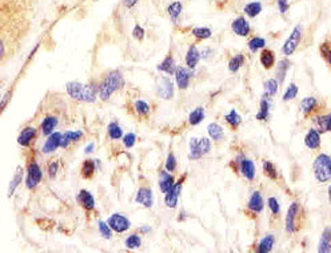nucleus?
I'll use <instances>...</instances> for the list:
<instances>
[{
	"label": "nucleus",
	"instance_id": "e2e57ef3",
	"mask_svg": "<svg viewBox=\"0 0 331 253\" xmlns=\"http://www.w3.org/2000/svg\"><path fill=\"white\" fill-rule=\"evenodd\" d=\"M94 146H94V142H90V144L84 148V152H86V154H91L92 150H94Z\"/></svg>",
	"mask_w": 331,
	"mask_h": 253
},
{
	"label": "nucleus",
	"instance_id": "c03bdc74",
	"mask_svg": "<svg viewBox=\"0 0 331 253\" xmlns=\"http://www.w3.org/2000/svg\"><path fill=\"white\" fill-rule=\"evenodd\" d=\"M263 170H264V174L267 176V178H270L271 180H276L278 178V170H276L275 166L272 164L271 162H263Z\"/></svg>",
	"mask_w": 331,
	"mask_h": 253
},
{
	"label": "nucleus",
	"instance_id": "052dcab7",
	"mask_svg": "<svg viewBox=\"0 0 331 253\" xmlns=\"http://www.w3.org/2000/svg\"><path fill=\"white\" fill-rule=\"evenodd\" d=\"M138 3H139V0H123V4L126 8L135 7Z\"/></svg>",
	"mask_w": 331,
	"mask_h": 253
},
{
	"label": "nucleus",
	"instance_id": "39448f33",
	"mask_svg": "<svg viewBox=\"0 0 331 253\" xmlns=\"http://www.w3.org/2000/svg\"><path fill=\"white\" fill-rule=\"evenodd\" d=\"M42 176H43V172H42V168L36 162H32L30 166H28V172H27V178H26V186H27L28 190H34L38 186L40 182H42Z\"/></svg>",
	"mask_w": 331,
	"mask_h": 253
},
{
	"label": "nucleus",
	"instance_id": "4d7b16f0",
	"mask_svg": "<svg viewBox=\"0 0 331 253\" xmlns=\"http://www.w3.org/2000/svg\"><path fill=\"white\" fill-rule=\"evenodd\" d=\"M58 170H59V164L56 162H52L50 166H48V174H50V178H55L56 174H58Z\"/></svg>",
	"mask_w": 331,
	"mask_h": 253
},
{
	"label": "nucleus",
	"instance_id": "f257e3e1",
	"mask_svg": "<svg viewBox=\"0 0 331 253\" xmlns=\"http://www.w3.org/2000/svg\"><path fill=\"white\" fill-rule=\"evenodd\" d=\"M124 86L123 75L119 71H111L99 86V98L103 102L110 99V96Z\"/></svg>",
	"mask_w": 331,
	"mask_h": 253
},
{
	"label": "nucleus",
	"instance_id": "0eeeda50",
	"mask_svg": "<svg viewBox=\"0 0 331 253\" xmlns=\"http://www.w3.org/2000/svg\"><path fill=\"white\" fill-rule=\"evenodd\" d=\"M300 212L299 202H294L288 206L287 214H286V232L287 234H294L296 230V218Z\"/></svg>",
	"mask_w": 331,
	"mask_h": 253
},
{
	"label": "nucleus",
	"instance_id": "a18cd8bd",
	"mask_svg": "<svg viewBox=\"0 0 331 253\" xmlns=\"http://www.w3.org/2000/svg\"><path fill=\"white\" fill-rule=\"evenodd\" d=\"M124 244H126L128 250H136V248H139V246H142V238H140V236L134 234L126 238V242H124Z\"/></svg>",
	"mask_w": 331,
	"mask_h": 253
},
{
	"label": "nucleus",
	"instance_id": "72a5a7b5",
	"mask_svg": "<svg viewBox=\"0 0 331 253\" xmlns=\"http://www.w3.org/2000/svg\"><path fill=\"white\" fill-rule=\"evenodd\" d=\"M288 68H290V60L288 59H282L278 63V70H276V78L279 83H283L286 79V74H287Z\"/></svg>",
	"mask_w": 331,
	"mask_h": 253
},
{
	"label": "nucleus",
	"instance_id": "4468645a",
	"mask_svg": "<svg viewBox=\"0 0 331 253\" xmlns=\"http://www.w3.org/2000/svg\"><path fill=\"white\" fill-rule=\"evenodd\" d=\"M62 138L63 134L60 132H54L48 136V138L46 140V144L43 146V154H52L54 150H56L62 144Z\"/></svg>",
	"mask_w": 331,
	"mask_h": 253
},
{
	"label": "nucleus",
	"instance_id": "ddd939ff",
	"mask_svg": "<svg viewBox=\"0 0 331 253\" xmlns=\"http://www.w3.org/2000/svg\"><path fill=\"white\" fill-rule=\"evenodd\" d=\"M135 202L138 204H142L146 208H151L152 204H154V196H152V190L147 186H142L138 190V194H136Z\"/></svg>",
	"mask_w": 331,
	"mask_h": 253
},
{
	"label": "nucleus",
	"instance_id": "58836bf2",
	"mask_svg": "<svg viewBox=\"0 0 331 253\" xmlns=\"http://www.w3.org/2000/svg\"><path fill=\"white\" fill-rule=\"evenodd\" d=\"M244 64V56L242 54L239 55H235L232 58L230 62H228V71L232 72V74H235V72L239 71V68L242 67Z\"/></svg>",
	"mask_w": 331,
	"mask_h": 253
},
{
	"label": "nucleus",
	"instance_id": "7c9ffc66",
	"mask_svg": "<svg viewBox=\"0 0 331 253\" xmlns=\"http://www.w3.org/2000/svg\"><path fill=\"white\" fill-rule=\"evenodd\" d=\"M58 126V118L55 116H47L46 119L43 120L42 123V134H46V136H50L51 134H54V130Z\"/></svg>",
	"mask_w": 331,
	"mask_h": 253
},
{
	"label": "nucleus",
	"instance_id": "9d476101",
	"mask_svg": "<svg viewBox=\"0 0 331 253\" xmlns=\"http://www.w3.org/2000/svg\"><path fill=\"white\" fill-rule=\"evenodd\" d=\"M231 30L235 35L246 38V36L250 35V32H251V26H250V23L246 20L244 16H238L231 23Z\"/></svg>",
	"mask_w": 331,
	"mask_h": 253
},
{
	"label": "nucleus",
	"instance_id": "f3484780",
	"mask_svg": "<svg viewBox=\"0 0 331 253\" xmlns=\"http://www.w3.org/2000/svg\"><path fill=\"white\" fill-rule=\"evenodd\" d=\"M314 124L316 126V130L320 134H326V132H331V114L316 116L315 119H314Z\"/></svg>",
	"mask_w": 331,
	"mask_h": 253
},
{
	"label": "nucleus",
	"instance_id": "c9c22d12",
	"mask_svg": "<svg viewBox=\"0 0 331 253\" xmlns=\"http://www.w3.org/2000/svg\"><path fill=\"white\" fill-rule=\"evenodd\" d=\"M268 115H270V102L267 99H262L260 100V110L255 118L260 122H266L268 119Z\"/></svg>",
	"mask_w": 331,
	"mask_h": 253
},
{
	"label": "nucleus",
	"instance_id": "5701e85b",
	"mask_svg": "<svg viewBox=\"0 0 331 253\" xmlns=\"http://www.w3.org/2000/svg\"><path fill=\"white\" fill-rule=\"evenodd\" d=\"M36 134V130L34 126H27V128H24L22 130V134H19V138H18V142H19L20 146H30V142H32V138H35Z\"/></svg>",
	"mask_w": 331,
	"mask_h": 253
},
{
	"label": "nucleus",
	"instance_id": "79ce46f5",
	"mask_svg": "<svg viewBox=\"0 0 331 253\" xmlns=\"http://www.w3.org/2000/svg\"><path fill=\"white\" fill-rule=\"evenodd\" d=\"M224 119H226V122H227L234 130L238 128V126H240V123H242V118H240V115L235 110H231V111L228 112L227 115L224 116Z\"/></svg>",
	"mask_w": 331,
	"mask_h": 253
},
{
	"label": "nucleus",
	"instance_id": "69168bd1",
	"mask_svg": "<svg viewBox=\"0 0 331 253\" xmlns=\"http://www.w3.org/2000/svg\"><path fill=\"white\" fill-rule=\"evenodd\" d=\"M327 192H328V202H330V204H331V186H328Z\"/></svg>",
	"mask_w": 331,
	"mask_h": 253
},
{
	"label": "nucleus",
	"instance_id": "de8ad7c7",
	"mask_svg": "<svg viewBox=\"0 0 331 253\" xmlns=\"http://www.w3.org/2000/svg\"><path fill=\"white\" fill-rule=\"evenodd\" d=\"M319 52L322 58L326 60V63L331 66V44L330 43H322L319 47Z\"/></svg>",
	"mask_w": 331,
	"mask_h": 253
},
{
	"label": "nucleus",
	"instance_id": "f8f14e48",
	"mask_svg": "<svg viewBox=\"0 0 331 253\" xmlns=\"http://www.w3.org/2000/svg\"><path fill=\"white\" fill-rule=\"evenodd\" d=\"M192 78V72L186 67H178L175 71V80L180 90H187L190 86V80Z\"/></svg>",
	"mask_w": 331,
	"mask_h": 253
},
{
	"label": "nucleus",
	"instance_id": "dca6fc26",
	"mask_svg": "<svg viewBox=\"0 0 331 253\" xmlns=\"http://www.w3.org/2000/svg\"><path fill=\"white\" fill-rule=\"evenodd\" d=\"M304 146L308 150H318L320 146V134L316 128H310L306 136H304Z\"/></svg>",
	"mask_w": 331,
	"mask_h": 253
},
{
	"label": "nucleus",
	"instance_id": "0e129e2a",
	"mask_svg": "<svg viewBox=\"0 0 331 253\" xmlns=\"http://www.w3.org/2000/svg\"><path fill=\"white\" fill-rule=\"evenodd\" d=\"M140 232H142V234H147V232H150V230H151V228H150V226H143V228H140Z\"/></svg>",
	"mask_w": 331,
	"mask_h": 253
},
{
	"label": "nucleus",
	"instance_id": "393cba45",
	"mask_svg": "<svg viewBox=\"0 0 331 253\" xmlns=\"http://www.w3.org/2000/svg\"><path fill=\"white\" fill-rule=\"evenodd\" d=\"M83 136V132L82 130H67V132H64L63 138H62V144L60 146L62 148H67L70 146V142H78L80 140Z\"/></svg>",
	"mask_w": 331,
	"mask_h": 253
},
{
	"label": "nucleus",
	"instance_id": "2eb2a0df",
	"mask_svg": "<svg viewBox=\"0 0 331 253\" xmlns=\"http://www.w3.org/2000/svg\"><path fill=\"white\" fill-rule=\"evenodd\" d=\"M264 202H263V198H262V194H260L259 190H254L248 198L247 202V208L254 214H260L262 210H263Z\"/></svg>",
	"mask_w": 331,
	"mask_h": 253
},
{
	"label": "nucleus",
	"instance_id": "f03ea898",
	"mask_svg": "<svg viewBox=\"0 0 331 253\" xmlns=\"http://www.w3.org/2000/svg\"><path fill=\"white\" fill-rule=\"evenodd\" d=\"M314 176L318 182H331V158L326 154H320L312 162Z\"/></svg>",
	"mask_w": 331,
	"mask_h": 253
},
{
	"label": "nucleus",
	"instance_id": "aec40b11",
	"mask_svg": "<svg viewBox=\"0 0 331 253\" xmlns=\"http://www.w3.org/2000/svg\"><path fill=\"white\" fill-rule=\"evenodd\" d=\"M200 58L202 56H200V52L198 51V48L195 46H190L187 54H186V64H187V67L190 70H194L198 66V63H199Z\"/></svg>",
	"mask_w": 331,
	"mask_h": 253
},
{
	"label": "nucleus",
	"instance_id": "7ed1b4c3",
	"mask_svg": "<svg viewBox=\"0 0 331 253\" xmlns=\"http://www.w3.org/2000/svg\"><path fill=\"white\" fill-rule=\"evenodd\" d=\"M210 150H211L210 138H192L190 140V154H188V158L190 160H199L203 156H206L210 152Z\"/></svg>",
	"mask_w": 331,
	"mask_h": 253
},
{
	"label": "nucleus",
	"instance_id": "680f3d73",
	"mask_svg": "<svg viewBox=\"0 0 331 253\" xmlns=\"http://www.w3.org/2000/svg\"><path fill=\"white\" fill-rule=\"evenodd\" d=\"M10 96H11V92H7V94L3 96V102H2V110H4V108H6V106H7L8 100H10Z\"/></svg>",
	"mask_w": 331,
	"mask_h": 253
},
{
	"label": "nucleus",
	"instance_id": "bb28decb",
	"mask_svg": "<svg viewBox=\"0 0 331 253\" xmlns=\"http://www.w3.org/2000/svg\"><path fill=\"white\" fill-rule=\"evenodd\" d=\"M260 64L263 66V68L266 70H271L275 64V56H274V52L271 50H263L260 52Z\"/></svg>",
	"mask_w": 331,
	"mask_h": 253
},
{
	"label": "nucleus",
	"instance_id": "1a4fd4ad",
	"mask_svg": "<svg viewBox=\"0 0 331 253\" xmlns=\"http://www.w3.org/2000/svg\"><path fill=\"white\" fill-rule=\"evenodd\" d=\"M236 162H238V166H239V170L242 172L244 178H247V180H254L255 178V166H254V162L250 160V158H244L240 154L239 158H236Z\"/></svg>",
	"mask_w": 331,
	"mask_h": 253
},
{
	"label": "nucleus",
	"instance_id": "423d86ee",
	"mask_svg": "<svg viewBox=\"0 0 331 253\" xmlns=\"http://www.w3.org/2000/svg\"><path fill=\"white\" fill-rule=\"evenodd\" d=\"M107 222L108 226H111V230L118 232V234H123V232L130 230V226H131V222H130L126 216L120 214H111V216L108 218Z\"/></svg>",
	"mask_w": 331,
	"mask_h": 253
},
{
	"label": "nucleus",
	"instance_id": "2f4dec72",
	"mask_svg": "<svg viewBox=\"0 0 331 253\" xmlns=\"http://www.w3.org/2000/svg\"><path fill=\"white\" fill-rule=\"evenodd\" d=\"M243 12L248 18H256L262 12V3L260 2H250L244 6Z\"/></svg>",
	"mask_w": 331,
	"mask_h": 253
},
{
	"label": "nucleus",
	"instance_id": "37998d69",
	"mask_svg": "<svg viewBox=\"0 0 331 253\" xmlns=\"http://www.w3.org/2000/svg\"><path fill=\"white\" fill-rule=\"evenodd\" d=\"M247 46L250 51L256 52L259 51V50H262V48H264V46H266V40H264L263 38L255 36V38H252V39L248 42Z\"/></svg>",
	"mask_w": 331,
	"mask_h": 253
},
{
	"label": "nucleus",
	"instance_id": "4c0bfd02",
	"mask_svg": "<svg viewBox=\"0 0 331 253\" xmlns=\"http://www.w3.org/2000/svg\"><path fill=\"white\" fill-rule=\"evenodd\" d=\"M96 162L95 160H86L82 166V176L86 178H90L92 174H95Z\"/></svg>",
	"mask_w": 331,
	"mask_h": 253
},
{
	"label": "nucleus",
	"instance_id": "bf43d9fd",
	"mask_svg": "<svg viewBox=\"0 0 331 253\" xmlns=\"http://www.w3.org/2000/svg\"><path fill=\"white\" fill-rule=\"evenodd\" d=\"M214 55V51H212L211 48H203V51L200 52V56L203 58V59H208V58H211V56Z\"/></svg>",
	"mask_w": 331,
	"mask_h": 253
},
{
	"label": "nucleus",
	"instance_id": "c85d7f7f",
	"mask_svg": "<svg viewBox=\"0 0 331 253\" xmlns=\"http://www.w3.org/2000/svg\"><path fill=\"white\" fill-rule=\"evenodd\" d=\"M207 132H208V134H210V138H211L214 142H222V140L224 138L223 128H222V126H220L218 123L208 124Z\"/></svg>",
	"mask_w": 331,
	"mask_h": 253
},
{
	"label": "nucleus",
	"instance_id": "a878e982",
	"mask_svg": "<svg viewBox=\"0 0 331 253\" xmlns=\"http://www.w3.org/2000/svg\"><path fill=\"white\" fill-rule=\"evenodd\" d=\"M318 106H319L318 100H316L315 98H312V96H307V98H304V99H302V102H300V110H302L304 115L311 114L314 110L318 108Z\"/></svg>",
	"mask_w": 331,
	"mask_h": 253
},
{
	"label": "nucleus",
	"instance_id": "473e14b6",
	"mask_svg": "<svg viewBox=\"0 0 331 253\" xmlns=\"http://www.w3.org/2000/svg\"><path fill=\"white\" fill-rule=\"evenodd\" d=\"M22 180H23V168H22V166H18L15 174H14V178H12L11 184H10V188H8V196L14 194V192H15L18 186L22 182Z\"/></svg>",
	"mask_w": 331,
	"mask_h": 253
},
{
	"label": "nucleus",
	"instance_id": "09e8293b",
	"mask_svg": "<svg viewBox=\"0 0 331 253\" xmlns=\"http://www.w3.org/2000/svg\"><path fill=\"white\" fill-rule=\"evenodd\" d=\"M98 226H99L100 234H102L104 238L110 240V238H112V230H111V226H108V222H102V220H100V222H98Z\"/></svg>",
	"mask_w": 331,
	"mask_h": 253
},
{
	"label": "nucleus",
	"instance_id": "b1692460",
	"mask_svg": "<svg viewBox=\"0 0 331 253\" xmlns=\"http://www.w3.org/2000/svg\"><path fill=\"white\" fill-rule=\"evenodd\" d=\"M167 12L170 19H171L174 23H178V20H179L180 15H182V12H183V4H182V2H178V0H176V2H172L167 7Z\"/></svg>",
	"mask_w": 331,
	"mask_h": 253
},
{
	"label": "nucleus",
	"instance_id": "864d4df0",
	"mask_svg": "<svg viewBox=\"0 0 331 253\" xmlns=\"http://www.w3.org/2000/svg\"><path fill=\"white\" fill-rule=\"evenodd\" d=\"M135 142H136V134H132V132L127 134L123 138V144L126 148H132V146H135Z\"/></svg>",
	"mask_w": 331,
	"mask_h": 253
},
{
	"label": "nucleus",
	"instance_id": "f704fd0d",
	"mask_svg": "<svg viewBox=\"0 0 331 253\" xmlns=\"http://www.w3.org/2000/svg\"><path fill=\"white\" fill-rule=\"evenodd\" d=\"M96 91H99V88L96 90L94 84H86L83 91V99L82 102H87V103H92L96 99Z\"/></svg>",
	"mask_w": 331,
	"mask_h": 253
},
{
	"label": "nucleus",
	"instance_id": "c756f323",
	"mask_svg": "<svg viewBox=\"0 0 331 253\" xmlns=\"http://www.w3.org/2000/svg\"><path fill=\"white\" fill-rule=\"evenodd\" d=\"M275 244V238L274 234H267L264 236L258 244V252L259 253H268L272 250V246Z\"/></svg>",
	"mask_w": 331,
	"mask_h": 253
},
{
	"label": "nucleus",
	"instance_id": "412c9836",
	"mask_svg": "<svg viewBox=\"0 0 331 253\" xmlns=\"http://www.w3.org/2000/svg\"><path fill=\"white\" fill-rule=\"evenodd\" d=\"M83 91H84V84L79 83V82H70V83H67V92L72 99L75 100L83 99Z\"/></svg>",
	"mask_w": 331,
	"mask_h": 253
},
{
	"label": "nucleus",
	"instance_id": "a211bd4d",
	"mask_svg": "<svg viewBox=\"0 0 331 253\" xmlns=\"http://www.w3.org/2000/svg\"><path fill=\"white\" fill-rule=\"evenodd\" d=\"M175 184V178L171 174H168V170H162L160 172V180H159V188L164 194H167L168 190H171Z\"/></svg>",
	"mask_w": 331,
	"mask_h": 253
},
{
	"label": "nucleus",
	"instance_id": "6e6552de",
	"mask_svg": "<svg viewBox=\"0 0 331 253\" xmlns=\"http://www.w3.org/2000/svg\"><path fill=\"white\" fill-rule=\"evenodd\" d=\"M182 186H183V178H180L179 182H175L171 190L166 194L164 202H166V206H167L168 208H172V210L176 208V206H178V200H179L180 192H182Z\"/></svg>",
	"mask_w": 331,
	"mask_h": 253
},
{
	"label": "nucleus",
	"instance_id": "4be33fe9",
	"mask_svg": "<svg viewBox=\"0 0 331 253\" xmlns=\"http://www.w3.org/2000/svg\"><path fill=\"white\" fill-rule=\"evenodd\" d=\"M78 202H79L87 210H91L95 208V198H94V196L86 190H80L79 196H78Z\"/></svg>",
	"mask_w": 331,
	"mask_h": 253
},
{
	"label": "nucleus",
	"instance_id": "13d9d810",
	"mask_svg": "<svg viewBox=\"0 0 331 253\" xmlns=\"http://www.w3.org/2000/svg\"><path fill=\"white\" fill-rule=\"evenodd\" d=\"M132 35L136 40H143L144 38V30L140 26H135L134 27V31H132Z\"/></svg>",
	"mask_w": 331,
	"mask_h": 253
},
{
	"label": "nucleus",
	"instance_id": "603ef678",
	"mask_svg": "<svg viewBox=\"0 0 331 253\" xmlns=\"http://www.w3.org/2000/svg\"><path fill=\"white\" fill-rule=\"evenodd\" d=\"M267 206L268 208H270V210H271L272 214H279L280 212V206H279V202H278V198H270L267 200Z\"/></svg>",
	"mask_w": 331,
	"mask_h": 253
},
{
	"label": "nucleus",
	"instance_id": "cd10ccee",
	"mask_svg": "<svg viewBox=\"0 0 331 253\" xmlns=\"http://www.w3.org/2000/svg\"><path fill=\"white\" fill-rule=\"evenodd\" d=\"M176 68L178 67H176L175 60H174V58H172L171 55L167 56V58L158 66V70L162 72H166L167 75H175Z\"/></svg>",
	"mask_w": 331,
	"mask_h": 253
},
{
	"label": "nucleus",
	"instance_id": "3c124183",
	"mask_svg": "<svg viewBox=\"0 0 331 253\" xmlns=\"http://www.w3.org/2000/svg\"><path fill=\"white\" fill-rule=\"evenodd\" d=\"M296 95H298V87H296V84L291 83L288 86V88L286 90L283 95V102H288V100L295 99Z\"/></svg>",
	"mask_w": 331,
	"mask_h": 253
},
{
	"label": "nucleus",
	"instance_id": "e433bc0d",
	"mask_svg": "<svg viewBox=\"0 0 331 253\" xmlns=\"http://www.w3.org/2000/svg\"><path fill=\"white\" fill-rule=\"evenodd\" d=\"M204 119V108L203 107H196L194 111L188 116V123L191 126H198V124Z\"/></svg>",
	"mask_w": 331,
	"mask_h": 253
},
{
	"label": "nucleus",
	"instance_id": "20e7f679",
	"mask_svg": "<svg viewBox=\"0 0 331 253\" xmlns=\"http://www.w3.org/2000/svg\"><path fill=\"white\" fill-rule=\"evenodd\" d=\"M302 35H303V27L298 24V26L294 27V30L291 31L287 40L284 42L283 47H282L283 55L290 56L296 51V48H298V46H299L300 42H302Z\"/></svg>",
	"mask_w": 331,
	"mask_h": 253
},
{
	"label": "nucleus",
	"instance_id": "5fc2aeb1",
	"mask_svg": "<svg viewBox=\"0 0 331 253\" xmlns=\"http://www.w3.org/2000/svg\"><path fill=\"white\" fill-rule=\"evenodd\" d=\"M166 170L168 172H174L176 170V158L174 154H168L167 160H166Z\"/></svg>",
	"mask_w": 331,
	"mask_h": 253
},
{
	"label": "nucleus",
	"instance_id": "6ab92c4d",
	"mask_svg": "<svg viewBox=\"0 0 331 253\" xmlns=\"http://www.w3.org/2000/svg\"><path fill=\"white\" fill-rule=\"evenodd\" d=\"M318 252L331 253V226L324 228L323 232H322L319 246H318Z\"/></svg>",
	"mask_w": 331,
	"mask_h": 253
},
{
	"label": "nucleus",
	"instance_id": "49530a36",
	"mask_svg": "<svg viewBox=\"0 0 331 253\" xmlns=\"http://www.w3.org/2000/svg\"><path fill=\"white\" fill-rule=\"evenodd\" d=\"M278 84H279V82L276 79H268L267 82L264 83L266 94L270 96H275L276 92H278Z\"/></svg>",
	"mask_w": 331,
	"mask_h": 253
},
{
	"label": "nucleus",
	"instance_id": "ea45409f",
	"mask_svg": "<svg viewBox=\"0 0 331 253\" xmlns=\"http://www.w3.org/2000/svg\"><path fill=\"white\" fill-rule=\"evenodd\" d=\"M108 136L112 138V140H119L122 136H123V130L119 124L116 122H112V123L108 124Z\"/></svg>",
	"mask_w": 331,
	"mask_h": 253
},
{
	"label": "nucleus",
	"instance_id": "6e6d98bb",
	"mask_svg": "<svg viewBox=\"0 0 331 253\" xmlns=\"http://www.w3.org/2000/svg\"><path fill=\"white\" fill-rule=\"evenodd\" d=\"M276 6H278V10L282 15H284L286 12L288 11V0H276Z\"/></svg>",
	"mask_w": 331,
	"mask_h": 253
},
{
	"label": "nucleus",
	"instance_id": "a19ab883",
	"mask_svg": "<svg viewBox=\"0 0 331 253\" xmlns=\"http://www.w3.org/2000/svg\"><path fill=\"white\" fill-rule=\"evenodd\" d=\"M192 35L198 40H206L211 38L212 31L208 27H196L192 28Z\"/></svg>",
	"mask_w": 331,
	"mask_h": 253
},
{
	"label": "nucleus",
	"instance_id": "9b49d317",
	"mask_svg": "<svg viewBox=\"0 0 331 253\" xmlns=\"http://www.w3.org/2000/svg\"><path fill=\"white\" fill-rule=\"evenodd\" d=\"M156 92L158 95L164 100H170L172 99L174 96V84H172L171 79L168 78H162L159 82V84L156 86Z\"/></svg>",
	"mask_w": 331,
	"mask_h": 253
},
{
	"label": "nucleus",
	"instance_id": "8fccbe9b",
	"mask_svg": "<svg viewBox=\"0 0 331 253\" xmlns=\"http://www.w3.org/2000/svg\"><path fill=\"white\" fill-rule=\"evenodd\" d=\"M135 111L138 115L146 116V115H148V112H150V106H148L146 102H143V100H136Z\"/></svg>",
	"mask_w": 331,
	"mask_h": 253
}]
</instances>
